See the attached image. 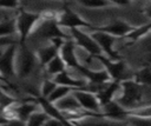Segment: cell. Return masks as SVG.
Listing matches in <instances>:
<instances>
[{
    "label": "cell",
    "instance_id": "obj_23",
    "mask_svg": "<svg viewBox=\"0 0 151 126\" xmlns=\"http://www.w3.org/2000/svg\"><path fill=\"white\" fill-rule=\"evenodd\" d=\"M74 88L70 87V86H64V85H57V87L53 89V92L47 97V99L51 102H57L58 100H60L61 98H64L65 95H67L68 93H71Z\"/></svg>",
    "mask_w": 151,
    "mask_h": 126
},
{
    "label": "cell",
    "instance_id": "obj_15",
    "mask_svg": "<svg viewBox=\"0 0 151 126\" xmlns=\"http://www.w3.org/2000/svg\"><path fill=\"white\" fill-rule=\"evenodd\" d=\"M37 102L39 104V107H41V110L50 115V118H53V119L60 121L64 125L65 124H68V121L65 119L63 112L57 107V105L54 102H51L47 98L42 97L41 94L40 95H37Z\"/></svg>",
    "mask_w": 151,
    "mask_h": 126
},
{
    "label": "cell",
    "instance_id": "obj_14",
    "mask_svg": "<svg viewBox=\"0 0 151 126\" xmlns=\"http://www.w3.org/2000/svg\"><path fill=\"white\" fill-rule=\"evenodd\" d=\"M120 81L122 80H111L106 84H104V87L103 88H99L96 94H97V98L101 105V107L104 105H106L107 102L114 100V97L117 94V92L120 89Z\"/></svg>",
    "mask_w": 151,
    "mask_h": 126
},
{
    "label": "cell",
    "instance_id": "obj_16",
    "mask_svg": "<svg viewBox=\"0 0 151 126\" xmlns=\"http://www.w3.org/2000/svg\"><path fill=\"white\" fill-rule=\"evenodd\" d=\"M103 114L106 118L124 119L130 117V110L123 107L117 100H112L103 106Z\"/></svg>",
    "mask_w": 151,
    "mask_h": 126
},
{
    "label": "cell",
    "instance_id": "obj_5",
    "mask_svg": "<svg viewBox=\"0 0 151 126\" xmlns=\"http://www.w3.org/2000/svg\"><path fill=\"white\" fill-rule=\"evenodd\" d=\"M70 31H71V35H72L76 45H78L79 47L85 49L92 58L96 57V55L103 54L101 48L99 47V45L92 38L91 34H87L86 32H83L80 28H71Z\"/></svg>",
    "mask_w": 151,
    "mask_h": 126
},
{
    "label": "cell",
    "instance_id": "obj_7",
    "mask_svg": "<svg viewBox=\"0 0 151 126\" xmlns=\"http://www.w3.org/2000/svg\"><path fill=\"white\" fill-rule=\"evenodd\" d=\"M18 42L5 46V51L0 53V73L8 78L15 75V54Z\"/></svg>",
    "mask_w": 151,
    "mask_h": 126
},
{
    "label": "cell",
    "instance_id": "obj_21",
    "mask_svg": "<svg viewBox=\"0 0 151 126\" xmlns=\"http://www.w3.org/2000/svg\"><path fill=\"white\" fill-rule=\"evenodd\" d=\"M150 32H151V22H149L146 25H143V26H139V27H133V29L131 32H129L124 38L129 39V40H132V42H134V41L139 40L140 38H143L144 35H146Z\"/></svg>",
    "mask_w": 151,
    "mask_h": 126
},
{
    "label": "cell",
    "instance_id": "obj_17",
    "mask_svg": "<svg viewBox=\"0 0 151 126\" xmlns=\"http://www.w3.org/2000/svg\"><path fill=\"white\" fill-rule=\"evenodd\" d=\"M53 80L57 82V85H64V86H70L72 88H84L86 86V80L84 79H74L73 77L67 73V71H63L58 74L54 75Z\"/></svg>",
    "mask_w": 151,
    "mask_h": 126
},
{
    "label": "cell",
    "instance_id": "obj_31",
    "mask_svg": "<svg viewBox=\"0 0 151 126\" xmlns=\"http://www.w3.org/2000/svg\"><path fill=\"white\" fill-rule=\"evenodd\" d=\"M6 80V77H4L1 73H0V81H5Z\"/></svg>",
    "mask_w": 151,
    "mask_h": 126
},
{
    "label": "cell",
    "instance_id": "obj_9",
    "mask_svg": "<svg viewBox=\"0 0 151 126\" xmlns=\"http://www.w3.org/2000/svg\"><path fill=\"white\" fill-rule=\"evenodd\" d=\"M72 93L84 110L90 112H100L101 105L94 92L86 91L85 88H76L72 91Z\"/></svg>",
    "mask_w": 151,
    "mask_h": 126
},
{
    "label": "cell",
    "instance_id": "obj_25",
    "mask_svg": "<svg viewBox=\"0 0 151 126\" xmlns=\"http://www.w3.org/2000/svg\"><path fill=\"white\" fill-rule=\"evenodd\" d=\"M134 80L142 85H150L151 84V69L143 68L134 74Z\"/></svg>",
    "mask_w": 151,
    "mask_h": 126
},
{
    "label": "cell",
    "instance_id": "obj_30",
    "mask_svg": "<svg viewBox=\"0 0 151 126\" xmlns=\"http://www.w3.org/2000/svg\"><path fill=\"white\" fill-rule=\"evenodd\" d=\"M112 5L117 6H127L130 4V0H110Z\"/></svg>",
    "mask_w": 151,
    "mask_h": 126
},
{
    "label": "cell",
    "instance_id": "obj_18",
    "mask_svg": "<svg viewBox=\"0 0 151 126\" xmlns=\"http://www.w3.org/2000/svg\"><path fill=\"white\" fill-rule=\"evenodd\" d=\"M57 107L61 111V112H66V111H77V110H80L83 108L78 100L76 99V97L73 95V93H68L67 95H65L64 98H61L60 100H58L55 102Z\"/></svg>",
    "mask_w": 151,
    "mask_h": 126
},
{
    "label": "cell",
    "instance_id": "obj_28",
    "mask_svg": "<svg viewBox=\"0 0 151 126\" xmlns=\"http://www.w3.org/2000/svg\"><path fill=\"white\" fill-rule=\"evenodd\" d=\"M20 0H0L1 8H18Z\"/></svg>",
    "mask_w": 151,
    "mask_h": 126
},
{
    "label": "cell",
    "instance_id": "obj_19",
    "mask_svg": "<svg viewBox=\"0 0 151 126\" xmlns=\"http://www.w3.org/2000/svg\"><path fill=\"white\" fill-rule=\"evenodd\" d=\"M45 67H46V72L51 75H55L67 68V66H66L65 61L63 60V58L60 57V54L55 55Z\"/></svg>",
    "mask_w": 151,
    "mask_h": 126
},
{
    "label": "cell",
    "instance_id": "obj_24",
    "mask_svg": "<svg viewBox=\"0 0 151 126\" xmlns=\"http://www.w3.org/2000/svg\"><path fill=\"white\" fill-rule=\"evenodd\" d=\"M79 4L87 8H105L111 6L110 0H78Z\"/></svg>",
    "mask_w": 151,
    "mask_h": 126
},
{
    "label": "cell",
    "instance_id": "obj_12",
    "mask_svg": "<svg viewBox=\"0 0 151 126\" xmlns=\"http://www.w3.org/2000/svg\"><path fill=\"white\" fill-rule=\"evenodd\" d=\"M133 29V26L130 25L129 22L122 20V19H116L112 20L111 22H109L107 25L104 26H94L91 31H101V32H106L109 34H112L117 38H124L129 32H131Z\"/></svg>",
    "mask_w": 151,
    "mask_h": 126
},
{
    "label": "cell",
    "instance_id": "obj_3",
    "mask_svg": "<svg viewBox=\"0 0 151 126\" xmlns=\"http://www.w3.org/2000/svg\"><path fill=\"white\" fill-rule=\"evenodd\" d=\"M37 55L26 48L25 45H20L19 51L15 54V75L19 78H26L34 68Z\"/></svg>",
    "mask_w": 151,
    "mask_h": 126
},
{
    "label": "cell",
    "instance_id": "obj_1",
    "mask_svg": "<svg viewBox=\"0 0 151 126\" xmlns=\"http://www.w3.org/2000/svg\"><path fill=\"white\" fill-rule=\"evenodd\" d=\"M120 95L117 97V101L127 110H133L143 104V85L134 79H123L120 81Z\"/></svg>",
    "mask_w": 151,
    "mask_h": 126
},
{
    "label": "cell",
    "instance_id": "obj_22",
    "mask_svg": "<svg viewBox=\"0 0 151 126\" xmlns=\"http://www.w3.org/2000/svg\"><path fill=\"white\" fill-rule=\"evenodd\" d=\"M17 33L15 18L14 19H4L0 21V38L1 37H12Z\"/></svg>",
    "mask_w": 151,
    "mask_h": 126
},
{
    "label": "cell",
    "instance_id": "obj_11",
    "mask_svg": "<svg viewBox=\"0 0 151 126\" xmlns=\"http://www.w3.org/2000/svg\"><path fill=\"white\" fill-rule=\"evenodd\" d=\"M93 58L100 61V64L104 66V68L110 74L112 80H123V75L125 73V64L122 59L112 60L109 57H105L103 54L96 55Z\"/></svg>",
    "mask_w": 151,
    "mask_h": 126
},
{
    "label": "cell",
    "instance_id": "obj_2",
    "mask_svg": "<svg viewBox=\"0 0 151 126\" xmlns=\"http://www.w3.org/2000/svg\"><path fill=\"white\" fill-rule=\"evenodd\" d=\"M41 21L40 13H32L24 9H20L15 16V27L19 37V45H25L27 38L32 34L37 25Z\"/></svg>",
    "mask_w": 151,
    "mask_h": 126
},
{
    "label": "cell",
    "instance_id": "obj_4",
    "mask_svg": "<svg viewBox=\"0 0 151 126\" xmlns=\"http://www.w3.org/2000/svg\"><path fill=\"white\" fill-rule=\"evenodd\" d=\"M57 22L60 27H66V28H88L90 31L94 27V25L87 22L84 20L78 13L72 11L70 7H64L63 12L58 13Z\"/></svg>",
    "mask_w": 151,
    "mask_h": 126
},
{
    "label": "cell",
    "instance_id": "obj_29",
    "mask_svg": "<svg viewBox=\"0 0 151 126\" xmlns=\"http://www.w3.org/2000/svg\"><path fill=\"white\" fill-rule=\"evenodd\" d=\"M14 42H18V41H15L12 37H1V38H0V47L8 46V45L14 44Z\"/></svg>",
    "mask_w": 151,
    "mask_h": 126
},
{
    "label": "cell",
    "instance_id": "obj_13",
    "mask_svg": "<svg viewBox=\"0 0 151 126\" xmlns=\"http://www.w3.org/2000/svg\"><path fill=\"white\" fill-rule=\"evenodd\" d=\"M41 22L42 24L39 25L37 29V33L39 34V37L47 39V40H51L52 38H57V37L67 39L66 34L61 32L60 26L58 25L57 20H41Z\"/></svg>",
    "mask_w": 151,
    "mask_h": 126
},
{
    "label": "cell",
    "instance_id": "obj_10",
    "mask_svg": "<svg viewBox=\"0 0 151 126\" xmlns=\"http://www.w3.org/2000/svg\"><path fill=\"white\" fill-rule=\"evenodd\" d=\"M59 54L68 68H74L79 72L84 67V65L79 62V59L76 54V42L73 39H66L64 41L59 49Z\"/></svg>",
    "mask_w": 151,
    "mask_h": 126
},
{
    "label": "cell",
    "instance_id": "obj_8",
    "mask_svg": "<svg viewBox=\"0 0 151 126\" xmlns=\"http://www.w3.org/2000/svg\"><path fill=\"white\" fill-rule=\"evenodd\" d=\"M65 40H66L65 38H60V37L52 38L51 40H48L50 44L38 48L35 55H37V59L41 66H46L55 55L59 54V49H60V47Z\"/></svg>",
    "mask_w": 151,
    "mask_h": 126
},
{
    "label": "cell",
    "instance_id": "obj_27",
    "mask_svg": "<svg viewBox=\"0 0 151 126\" xmlns=\"http://www.w3.org/2000/svg\"><path fill=\"white\" fill-rule=\"evenodd\" d=\"M15 102V99H13L12 97H9L1 87H0V108L6 110L7 107H9L11 105H13Z\"/></svg>",
    "mask_w": 151,
    "mask_h": 126
},
{
    "label": "cell",
    "instance_id": "obj_26",
    "mask_svg": "<svg viewBox=\"0 0 151 126\" xmlns=\"http://www.w3.org/2000/svg\"><path fill=\"white\" fill-rule=\"evenodd\" d=\"M57 87V82L52 79V80H50V79H45L44 81H42V84H41V95L42 97H45V98H47L52 92H53V89Z\"/></svg>",
    "mask_w": 151,
    "mask_h": 126
},
{
    "label": "cell",
    "instance_id": "obj_20",
    "mask_svg": "<svg viewBox=\"0 0 151 126\" xmlns=\"http://www.w3.org/2000/svg\"><path fill=\"white\" fill-rule=\"evenodd\" d=\"M50 115L47 113H45L42 110L41 111H34L27 119L26 121V125H29V126H40V125H46L47 121L50 120Z\"/></svg>",
    "mask_w": 151,
    "mask_h": 126
},
{
    "label": "cell",
    "instance_id": "obj_6",
    "mask_svg": "<svg viewBox=\"0 0 151 126\" xmlns=\"http://www.w3.org/2000/svg\"><path fill=\"white\" fill-rule=\"evenodd\" d=\"M91 35L97 41V44L99 45V47L101 48L103 53H105L106 57H109L112 60H119V59H122V57L119 55V53L113 47L117 37H114L112 34H109L106 32H101V31H93Z\"/></svg>",
    "mask_w": 151,
    "mask_h": 126
}]
</instances>
